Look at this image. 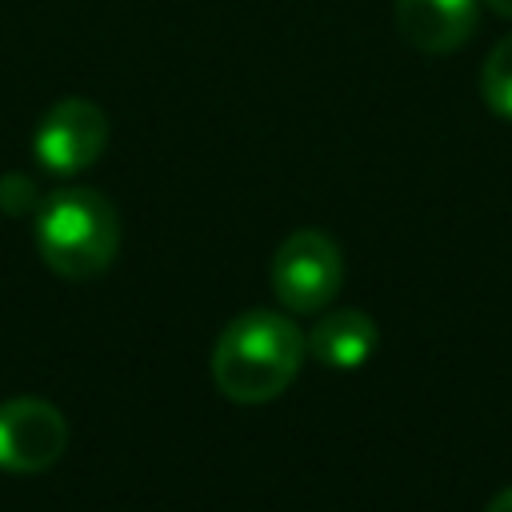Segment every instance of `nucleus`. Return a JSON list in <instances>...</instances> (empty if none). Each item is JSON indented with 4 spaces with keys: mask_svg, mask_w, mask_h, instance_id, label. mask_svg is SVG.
<instances>
[{
    "mask_svg": "<svg viewBox=\"0 0 512 512\" xmlns=\"http://www.w3.org/2000/svg\"><path fill=\"white\" fill-rule=\"evenodd\" d=\"M344 284V260L328 232L300 228L272 256V292L288 312H320Z\"/></svg>",
    "mask_w": 512,
    "mask_h": 512,
    "instance_id": "3",
    "label": "nucleus"
},
{
    "mask_svg": "<svg viewBox=\"0 0 512 512\" xmlns=\"http://www.w3.org/2000/svg\"><path fill=\"white\" fill-rule=\"evenodd\" d=\"M480 92H484V104L512 120V36H504L488 56H484V68H480Z\"/></svg>",
    "mask_w": 512,
    "mask_h": 512,
    "instance_id": "8",
    "label": "nucleus"
},
{
    "mask_svg": "<svg viewBox=\"0 0 512 512\" xmlns=\"http://www.w3.org/2000/svg\"><path fill=\"white\" fill-rule=\"evenodd\" d=\"M304 356V336L288 316L252 308L220 332L212 348V380L236 404H268L296 380Z\"/></svg>",
    "mask_w": 512,
    "mask_h": 512,
    "instance_id": "1",
    "label": "nucleus"
},
{
    "mask_svg": "<svg viewBox=\"0 0 512 512\" xmlns=\"http://www.w3.org/2000/svg\"><path fill=\"white\" fill-rule=\"evenodd\" d=\"M108 144V116L80 96L56 100L32 128V156L52 176H76L100 160Z\"/></svg>",
    "mask_w": 512,
    "mask_h": 512,
    "instance_id": "4",
    "label": "nucleus"
},
{
    "mask_svg": "<svg viewBox=\"0 0 512 512\" xmlns=\"http://www.w3.org/2000/svg\"><path fill=\"white\" fill-rule=\"evenodd\" d=\"M376 324L368 312L360 308H340V312H328L312 324L304 348L312 360L328 364V368H360L372 352H376Z\"/></svg>",
    "mask_w": 512,
    "mask_h": 512,
    "instance_id": "7",
    "label": "nucleus"
},
{
    "mask_svg": "<svg viewBox=\"0 0 512 512\" xmlns=\"http://www.w3.org/2000/svg\"><path fill=\"white\" fill-rule=\"evenodd\" d=\"M40 260L64 280H92L120 252V216L96 188H60L32 216Z\"/></svg>",
    "mask_w": 512,
    "mask_h": 512,
    "instance_id": "2",
    "label": "nucleus"
},
{
    "mask_svg": "<svg viewBox=\"0 0 512 512\" xmlns=\"http://www.w3.org/2000/svg\"><path fill=\"white\" fill-rule=\"evenodd\" d=\"M36 208H40V188H36L32 176H24V172L0 176V212H8V216H36Z\"/></svg>",
    "mask_w": 512,
    "mask_h": 512,
    "instance_id": "9",
    "label": "nucleus"
},
{
    "mask_svg": "<svg viewBox=\"0 0 512 512\" xmlns=\"http://www.w3.org/2000/svg\"><path fill=\"white\" fill-rule=\"evenodd\" d=\"M488 512H512V488L496 492V496H492V504H488Z\"/></svg>",
    "mask_w": 512,
    "mask_h": 512,
    "instance_id": "10",
    "label": "nucleus"
},
{
    "mask_svg": "<svg viewBox=\"0 0 512 512\" xmlns=\"http://www.w3.org/2000/svg\"><path fill=\"white\" fill-rule=\"evenodd\" d=\"M484 4H488V8L496 12V16H504V20H512V0H484Z\"/></svg>",
    "mask_w": 512,
    "mask_h": 512,
    "instance_id": "11",
    "label": "nucleus"
},
{
    "mask_svg": "<svg viewBox=\"0 0 512 512\" xmlns=\"http://www.w3.org/2000/svg\"><path fill=\"white\" fill-rule=\"evenodd\" d=\"M68 448V420L40 396H16L0 404V472H44Z\"/></svg>",
    "mask_w": 512,
    "mask_h": 512,
    "instance_id": "5",
    "label": "nucleus"
},
{
    "mask_svg": "<svg viewBox=\"0 0 512 512\" xmlns=\"http://www.w3.org/2000/svg\"><path fill=\"white\" fill-rule=\"evenodd\" d=\"M480 0H396L400 36L432 56L456 52L476 32Z\"/></svg>",
    "mask_w": 512,
    "mask_h": 512,
    "instance_id": "6",
    "label": "nucleus"
}]
</instances>
